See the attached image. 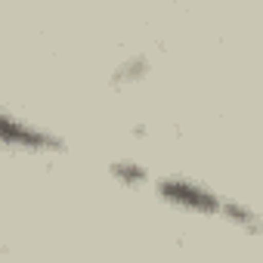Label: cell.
Masks as SVG:
<instances>
[{
	"label": "cell",
	"mask_w": 263,
	"mask_h": 263,
	"mask_svg": "<svg viewBox=\"0 0 263 263\" xmlns=\"http://www.w3.org/2000/svg\"><path fill=\"white\" fill-rule=\"evenodd\" d=\"M0 149L25 155H56L65 149V143L44 124H34L10 108H0Z\"/></svg>",
	"instance_id": "1"
},
{
	"label": "cell",
	"mask_w": 263,
	"mask_h": 263,
	"mask_svg": "<svg viewBox=\"0 0 263 263\" xmlns=\"http://www.w3.org/2000/svg\"><path fill=\"white\" fill-rule=\"evenodd\" d=\"M155 195L171 208L201 214V217H220V208H223V195H217L211 186L192 177H161L155 180Z\"/></svg>",
	"instance_id": "2"
},
{
	"label": "cell",
	"mask_w": 263,
	"mask_h": 263,
	"mask_svg": "<svg viewBox=\"0 0 263 263\" xmlns=\"http://www.w3.org/2000/svg\"><path fill=\"white\" fill-rule=\"evenodd\" d=\"M220 217H226L229 223H235V226H241V229H248V232H260V220H257V214H254L248 204H238V201H232V198H223Z\"/></svg>",
	"instance_id": "3"
},
{
	"label": "cell",
	"mask_w": 263,
	"mask_h": 263,
	"mask_svg": "<svg viewBox=\"0 0 263 263\" xmlns=\"http://www.w3.org/2000/svg\"><path fill=\"white\" fill-rule=\"evenodd\" d=\"M111 177L124 186H140V183H149V174L137 164V161H115L111 164Z\"/></svg>",
	"instance_id": "4"
}]
</instances>
